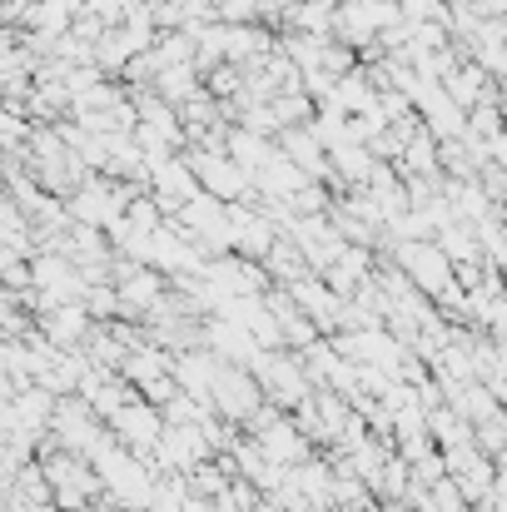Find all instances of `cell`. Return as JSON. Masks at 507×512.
Instances as JSON below:
<instances>
[{"label": "cell", "instance_id": "6da1fadb", "mask_svg": "<svg viewBox=\"0 0 507 512\" xmlns=\"http://www.w3.org/2000/svg\"><path fill=\"white\" fill-rule=\"evenodd\" d=\"M184 165L194 170V179H199V184H204V189H209L214 199H234V194H239V189L249 184V174L239 170V165H234L229 155H209V150H194V155H189Z\"/></svg>", "mask_w": 507, "mask_h": 512}, {"label": "cell", "instance_id": "7a4b0ae2", "mask_svg": "<svg viewBox=\"0 0 507 512\" xmlns=\"http://www.w3.org/2000/svg\"><path fill=\"white\" fill-rule=\"evenodd\" d=\"M408 269H413L423 284H433V289H448V269H443V254H438V249H423V244H418V249L408 254Z\"/></svg>", "mask_w": 507, "mask_h": 512}, {"label": "cell", "instance_id": "3957f363", "mask_svg": "<svg viewBox=\"0 0 507 512\" xmlns=\"http://www.w3.org/2000/svg\"><path fill=\"white\" fill-rule=\"evenodd\" d=\"M214 20L219 25H254V20H264V10H259V0H219Z\"/></svg>", "mask_w": 507, "mask_h": 512}, {"label": "cell", "instance_id": "277c9868", "mask_svg": "<svg viewBox=\"0 0 507 512\" xmlns=\"http://www.w3.org/2000/svg\"><path fill=\"white\" fill-rule=\"evenodd\" d=\"M150 428H155L150 413H140V408H135V413H120V433H130V438H150Z\"/></svg>", "mask_w": 507, "mask_h": 512}, {"label": "cell", "instance_id": "5b68a950", "mask_svg": "<svg viewBox=\"0 0 507 512\" xmlns=\"http://www.w3.org/2000/svg\"><path fill=\"white\" fill-rule=\"evenodd\" d=\"M488 155H493V165H503V170H507V130L488 140Z\"/></svg>", "mask_w": 507, "mask_h": 512}, {"label": "cell", "instance_id": "8992f818", "mask_svg": "<svg viewBox=\"0 0 507 512\" xmlns=\"http://www.w3.org/2000/svg\"><path fill=\"white\" fill-rule=\"evenodd\" d=\"M448 5H473V0H448Z\"/></svg>", "mask_w": 507, "mask_h": 512}]
</instances>
